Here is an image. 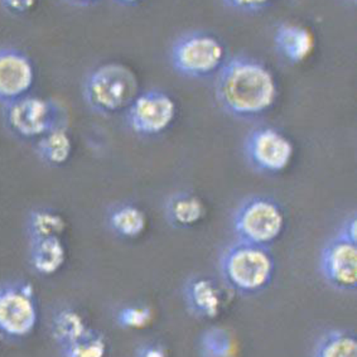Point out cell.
<instances>
[{"label": "cell", "mask_w": 357, "mask_h": 357, "mask_svg": "<svg viewBox=\"0 0 357 357\" xmlns=\"http://www.w3.org/2000/svg\"><path fill=\"white\" fill-rule=\"evenodd\" d=\"M215 95L226 114L238 119H254L274 106L278 85L263 62L238 54L227 59L216 73Z\"/></svg>", "instance_id": "cell-1"}, {"label": "cell", "mask_w": 357, "mask_h": 357, "mask_svg": "<svg viewBox=\"0 0 357 357\" xmlns=\"http://www.w3.org/2000/svg\"><path fill=\"white\" fill-rule=\"evenodd\" d=\"M275 259L269 248L236 241L220 258V273L229 288L241 296L268 289L275 275Z\"/></svg>", "instance_id": "cell-2"}, {"label": "cell", "mask_w": 357, "mask_h": 357, "mask_svg": "<svg viewBox=\"0 0 357 357\" xmlns=\"http://www.w3.org/2000/svg\"><path fill=\"white\" fill-rule=\"evenodd\" d=\"M138 93L139 82L135 73L116 62L93 68L82 86L87 106L100 115H113L126 110Z\"/></svg>", "instance_id": "cell-3"}, {"label": "cell", "mask_w": 357, "mask_h": 357, "mask_svg": "<svg viewBox=\"0 0 357 357\" xmlns=\"http://www.w3.org/2000/svg\"><path fill=\"white\" fill-rule=\"evenodd\" d=\"M284 208L269 196H252L236 207L232 227L238 241L271 248L285 229Z\"/></svg>", "instance_id": "cell-4"}, {"label": "cell", "mask_w": 357, "mask_h": 357, "mask_svg": "<svg viewBox=\"0 0 357 357\" xmlns=\"http://www.w3.org/2000/svg\"><path fill=\"white\" fill-rule=\"evenodd\" d=\"M226 60L222 40L204 31L181 36L171 48L173 68L190 79H205L216 75Z\"/></svg>", "instance_id": "cell-5"}, {"label": "cell", "mask_w": 357, "mask_h": 357, "mask_svg": "<svg viewBox=\"0 0 357 357\" xmlns=\"http://www.w3.org/2000/svg\"><path fill=\"white\" fill-rule=\"evenodd\" d=\"M4 121L17 137L34 139L68 126L66 107L57 100L24 96L4 106Z\"/></svg>", "instance_id": "cell-6"}, {"label": "cell", "mask_w": 357, "mask_h": 357, "mask_svg": "<svg viewBox=\"0 0 357 357\" xmlns=\"http://www.w3.org/2000/svg\"><path fill=\"white\" fill-rule=\"evenodd\" d=\"M38 324V303L33 285L17 280L0 284V331L4 336H29Z\"/></svg>", "instance_id": "cell-7"}, {"label": "cell", "mask_w": 357, "mask_h": 357, "mask_svg": "<svg viewBox=\"0 0 357 357\" xmlns=\"http://www.w3.org/2000/svg\"><path fill=\"white\" fill-rule=\"evenodd\" d=\"M177 116V104L169 93L151 89L137 95L126 107V124L142 137L166 132Z\"/></svg>", "instance_id": "cell-8"}, {"label": "cell", "mask_w": 357, "mask_h": 357, "mask_svg": "<svg viewBox=\"0 0 357 357\" xmlns=\"http://www.w3.org/2000/svg\"><path fill=\"white\" fill-rule=\"evenodd\" d=\"M244 152L259 172L277 174L288 168L294 154L291 139L271 126H260L246 135Z\"/></svg>", "instance_id": "cell-9"}, {"label": "cell", "mask_w": 357, "mask_h": 357, "mask_svg": "<svg viewBox=\"0 0 357 357\" xmlns=\"http://www.w3.org/2000/svg\"><path fill=\"white\" fill-rule=\"evenodd\" d=\"M321 271L328 284L342 291L357 288V243L341 234L331 238L321 252Z\"/></svg>", "instance_id": "cell-10"}, {"label": "cell", "mask_w": 357, "mask_h": 357, "mask_svg": "<svg viewBox=\"0 0 357 357\" xmlns=\"http://www.w3.org/2000/svg\"><path fill=\"white\" fill-rule=\"evenodd\" d=\"M36 68L31 57L15 47H0V104L9 105L32 90Z\"/></svg>", "instance_id": "cell-11"}, {"label": "cell", "mask_w": 357, "mask_h": 357, "mask_svg": "<svg viewBox=\"0 0 357 357\" xmlns=\"http://www.w3.org/2000/svg\"><path fill=\"white\" fill-rule=\"evenodd\" d=\"M183 297L193 316L202 319L218 318L225 307V294L213 279L193 275L183 287Z\"/></svg>", "instance_id": "cell-12"}, {"label": "cell", "mask_w": 357, "mask_h": 357, "mask_svg": "<svg viewBox=\"0 0 357 357\" xmlns=\"http://www.w3.org/2000/svg\"><path fill=\"white\" fill-rule=\"evenodd\" d=\"M275 48L291 63L305 62L316 47L314 36L308 28L297 23H282L274 32Z\"/></svg>", "instance_id": "cell-13"}, {"label": "cell", "mask_w": 357, "mask_h": 357, "mask_svg": "<svg viewBox=\"0 0 357 357\" xmlns=\"http://www.w3.org/2000/svg\"><path fill=\"white\" fill-rule=\"evenodd\" d=\"M166 218L176 229H192L205 218L206 206L191 192H176L166 202Z\"/></svg>", "instance_id": "cell-14"}, {"label": "cell", "mask_w": 357, "mask_h": 357, "mask_svg": "<svg viewBox=\"0 0 357 357\" xmlns=\"http://www.w3.org/2000/svg\"><path fill=\"white\" fill-rule=\"evenodd\" d=\"M66 246L61 238L31 240V263L42 275H53L66 263Z\"/></svg>", "instance_id": "cell-15"}, {"label": "cell", "mask_w": 357, "mask_h": 357, "mask_svg": "<svg viewBox=\"0 0 357 357\" xmlns=\"http://www.w3.org/2000/svg\"><path fill=\"white\" fill-rule=\"evenodd\" d=\"M107 224L112 231L123 238H139L146 231V212L132 204L114 206L107 215Z\"/></svg>", "instance_id": "cell-16"}, {"label": "cell", "mask_w": 357, "mask_h": 357, "mask_svg": "<svg viewBox=\"0 0 357 357\" xmlns=\"http://www.w3.org/2000/svg\"><path fill=\"white\" fill-rule=\"evenodd\" d=\"M73 138L66 128H59L38 138L36 152L45 163L59 167L65 165L71 158Z\"/></svg>", "instance_id": "cell-17"}, {"label": "cell", "mask_w": 357, "mask_h": 357, "mask_svg": "<svg viewBox=\"0 0 357 357\" xmlns=\"http://www.w3.org/2000/svg\"><path fill=\"white\" fill-rule=\"evenodd\" d=\"M52 336L59 344L66 347L84 337L91 328L89 327L86 319L75 308H62L53 316Z\"/></svg>", "instance_id": "cell-18"}, {"label": "cell", "mask_w": 357, "mask_h": 357, "mask_svg": "<svg viewBox=\"0 0 357 357\" xmlns=\"http://www.w3.org/2000/svg\"><path fill=\"white\" fill-rule=\"evenodd\" d=\"M66 226L65 218L51 208H34L26 218V232L31 240L53 236L61 238Z\"/></svg>", "instance_id": "cell-19"}, {"label": "cell", "mask_w": 357, "mask_h": 357, "mask_svg": "<svg viewBox=\"0 0 357 357\" xmlns=\"http://www.w3.org/2000/svg\"><path fill=\"white\" fill-rule=\"evenodd\" d=\"M314 357H357L355 333L344 330L327 332L319 338Z\"/></svg>", "instance_id": "cell-20"}, {"label": "cell", "mask_w": 357, "mask_h": 357, "mask_svg": "<svg viewBox=\"0 0 357 357\" xmlns=\"http://www.w3.org/2000/svg\"><path fill=\"white\" fill-rule=\"evenodd\" d=\"M202 357H236L238 344L230 331L213 327L201 338Z\"/></svg>", "instance_id": "cell-21"}, {"label": "cell", "mask_w": 357, "mask_h": 357, "mask_svg": "<svg viewBox=\"0 0 357 357\" xmlns=\"http://www.w3.org/2000/svg\"><path fill=\"white\" fill-rule=\"evenodd\" d=\"M65 349V357H106L109 344L102 333L90 330L84 337L68 344Z\"/></svg>", "instance_id": "cell-22"}, {"label": "cell", "mask_w": 357, "mask_h": 357, "mask_svg": "<svg viewBox=\"0 0 357 357\" xmlns=\"http://www.w3.org/2000/svg\"><path fill=\"white\" fill-rule=\"evenodd\" d=\"M152 321V310L144 305H126L116 313V324L126 330H143Z\"/></svg>", "instance_id": "cell-23"}, {"label": "cell", "mask_w": 357, "mask_h": 357, "mask_svg": "<svg viewBox=\"0 0 357 357\" xmlns=\"http://www.w3.org/2000/svg\"><path fill=\"white\" fill-rule=\"evenodd\" d=\"M227 7L243 13H257L268 7L271 0H222Z\"/></svg>", "instance_id": "cell-24"}, {"label": "cell", "mask_w": 357, "mask_h": 357, "mask_svg": "<svg viewBox=\"0 0 357 357\" xmlns=\"http://www.w3.org/2000/svg\"><path fill=\"white\" fill-rule=\"evenodd\" d=\"M37 0H0V6L9 14L22 15L32 10Z\"/></svg>", "instance_id": "cell-25"}, {"label": "cell", "mask_w": 357, "mask_h": 357, "mask_svg": "<svg viewBox=\"0 0 357 357\" xmlns=\"http://www.w3.org/2000/svg\"><path fill=\"white\" fill-rule=\"evenodd\" d=\"M137 357H168V351L163 344H146L138 349Z\"/></svg>", "instance_id": "cell-26"}, {"label": "cell", "mask_w": 357, "mask_h": 357, "mask_svg": "<svg viewBox=\"0 0 357 357\" xmlns=\"http://www.w3.org/2000/svg\"><path fill=\"white\" fill-rule=\"evenodd\" d=\"M338 234H341L344 238L352 240V241H356L357 243L356 215H352V216H350V218L344 221V225H342Z\"/></svg>", "instance_id": "cell-27"}, {"label": "cell", "mask_w": 357, "mask_h": 357, "mask_svg": "<svg viewBox=\"0 0 357 357\" xmlns=\"http://www.w3.org/2000/svg\"><path fill=\"white\" fill-rule=\"evenodd\" d=\"M67 4L73 6V7H91L93 4L99 3L100 0H65Z\"/></svg>", "instance_id": "cell-28"}, {"label": "cell", "mask_w": 357, "mask_h": 357, "mask_svg": "<svg viewBox=\"0 0 357 357\" xmlns=\"http://www.w3.org/2000/svg\"><path fill=\"white\" fill-rule=\"evenodd\" d=\"M113 1H115L118 6H121V7H134L142 0H113Z\"/></svg>", "instance_id": "cell-29"}, {"label": "cell", "mask_w": 357, "mask_h": 357, "mask_svg": "<svg viewBox=\"0 0 357 357\" xmlns=\"http://www.w3.org/2000/svg\"><path fill=\"white\" fill-rule=\"evenodd\" d=\"M3 336H4V335H3V333H1V331H0V341H1V338H3Z\"/></svg>", "instance_id": "cell-30"}]
</instances>
